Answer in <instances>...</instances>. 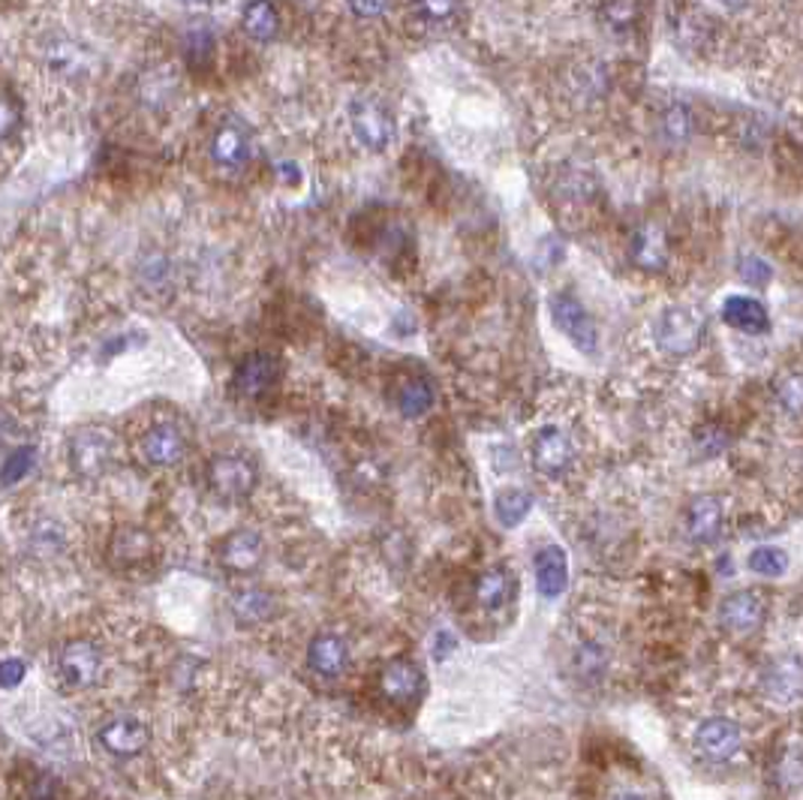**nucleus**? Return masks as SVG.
Segmentation results:
<instances>
[{
    "label": "nucleus",
    "mask_w": 803,
    "mask_h": 800,
    "mask_svg": "<svg viewBox=\"0 0 803 800\" xmlns=\"http://www.w3.org/2000/svg\"><path fill=\"white\" fill-rule=\"evenodd\" d=\"M114 458H118V439L102 425L78 427L66 446L70 470L85 482H100L102 475L112 473Z\"/></svg>",
    "instance_id": "obj_1"
},
{
    "label": "nucleus",
    "mask_w": 803,
    "mask_h": 800,
    "mask_svg": "<svg viewBox=\"0 0 803 800\" xmlns=\"http://www.w3.org/2000/svg\"><path fill=\"white\" fill-rule=\"evenodd\" d=\"M704 319L702 313L690 304H674L656 316L653 323V340L662 352L671 355H690L702 347Z\"/></svg>",
    "instance_id": "obj_2"
},
{
    "label": "nucleus",
    "mask_w": 803,
    "mask_h": 800,
    "mask_svg": "<svg viewBox=\"0 0 803 800\" xmlns=\"http://www.w3.org/2000/svg\"><path fill=\"white\" fill-rule=\"evenodd\" d=\"M205 482L214 497L227 502H239L251 497L259 485V470L244 454H214L205 466Z\"/></svg>",
    "instance_id": "obj_3"
},
{
    "label": "nucleus",
    "mask_w": 803,
    "mask_h": 800,
    "mask_svg": "<svg viewBox=\"0 0 803 800\" xmlns=\"http://www.w3.org/2000/svg\"><path fill=\"white\" fill-rule=\"evenodd\" d=\"M54 668H58V680L70 692H82V689H90L102 675V651L88 641V638H76V641H66L54 659Z\"/></svg>",
    "instance_id": "obj_4"
},
{
    "label": "nucleus",
    "mask_w": 803,
    "mask_h": 800,
    "mask_svg": "<svg viewBox=\"0 0 803 800\" xmlns=\"http://www.w3.org/2000/svg\"><path fill=\"white\" fill-rule=\"evenodd\" d=\"M187 449V431L178 425V422H172V419L154 422L142 434V439H138V458L148 463V466H157V470H166V466H175V463L184 461Z\"/></svg>",
    "instance_id": "obj_5"
},
{
    "label": "nucleus",
    "mask_w": 803,
    "mask_h": 800,
    "mask_svg": "<svg viewBox=\"0 0 803 800\" xmlns=\"http://www.w3.org/2000/svg\"><path fill=\"white\" fill-rule=\"evenodd\" d=\"M577 458V449L572 437L563 427L545 425L536 431V437L530 443V461L539 470L545 478H563Z\"/></svg>",
    "instance_id": "obj_6"
},
{
    "label": "nucleus",
    "mask_w": 803,
    "mask_h": 800,
    "mask_svg": "<svg viewBox=\"0 0 803 800\" xmlns=\"http://www.w3.org/2000/svg\"><path fill=\"white\" fill-rule=\"evenodd\" d=\"M350 126L355 142L362 148L374 150H386L394 142V121H391L389 109L382 102L370 100V97H358L352 100L350 106Z\"/></svg>",
    "instance_id": "obj_7"
},
{
    "label": "nucleus",
    "mask_w": 803,
    "mask_h": 800,
    "mask_svg": "<svg viewBox=\"0 0 803 800\" xmlns=\"http://www.w3.org/2000/svg\"><path fill=\"white\" fill-rule=\"evenodd\" d=\"M548 311H551L553 326L560 328L565 338L575 343L577 350L587 352V355L599 350V328L593 323L591 313L584 311L581 301L572 299L569 292H557L548 301Z\"/></svg>",
    "instance_id": "obj_8"
},
{
    "label": "nucleus",
    "mask_w": 803,
    "mask_h": 800,
    "mask_svg": "<svg viewBox=\"0 0 803 800\" xmlns=\"http://www.w3.org/2000/svg\"><path fill=\"white\" fill-rule=\"evenodd\" d=\"M280 376H283V364L275 352H251L247 359H241L232 374V391L239 398L259 400L280 386Z\"/></svg>",
    "instance_id": "obj_9"
},
{
    "label": "nucleus",
    "mask_w": 803,
    "mask_h": 800,
    "mask_svg": "<svg viewBox=\"0 0 803 800\" xmlns=\"http://www.w3.org/2000/svg\"><path fill=\"white\" fill-rule=\"evenodd\" d=\"M692 743H695V752L704 755L707 762H731L743 750V728L734 719L714 716L695 728Z\"/></svg>",
    "instance_id": "obj_10"
},
{
    "label": "nucleus",
    "mask_w": 803,
    "mask_h": 800,
    "mask_svg": "<svg viewBox=\"0 0 803 800\" xmlns=\"http://www.w3.org/2000/svg\"><path fill=\"white\" fill-rule=\"evenodd\" d=\"M100 747L114 759H136L151 747V728L136 716H114L97 731Z\"/></svg>",
    "instance_id": "obj_11"
},
{
    "label": "nucleus",
    "mask_w": 803,
    "mask_h": 800,
    "mask_svg": "<svg viewBox=\"0 0 803 800\" xmlns=\"http://www.w3.org/2000/svg\"><path fill=\"white\" fill-rule=\"evenodd\" d=\"M765 599L755 590H734L726 599L719 602V626L728 635H753L758 626L765 623Z\"/></svg>",
    "instance_id": "obj_12"
},
{
    "label": "nucleus",
    "mask_w": 803,
    "mask_h": 800,
    "mask_svg": "<svg viewBox=\"0 0 803 800\" xmlns=\"http://www.w3.org/2000/svg\"><path fill=\"white\" fill-rule=\"evenodd\" d=\"M762 692L779 707H791L803 699V663L798 656H777L762 671Z\"/></svg>",
    "instance_id": "obj_13"
},
{
    "label": "nucleus",
    "mask_w": 803,
    "mask_h": 800,
    "mask_svg": "<svg viewBox=\"0 0 803 800\" xmlns=\"http://www.w3.org/2000/svg\"><path fill=\"white\" fill-rule=\"evenodd\" d=\"M263 557L265 545L256 530H232L217 548V560L232 575H253L263 566Z\"/></svg>",
    "instance_id": "obj_14"
},
{
    "label": "nucleus",
    "mask_w": 803,
    "mask_h": 800,
    "mask_svg": "<svg viewBox=\"0 0 803 800\" xmlns=\"http://www.w3.org/2000/svg\"><path fill=\"white\" fill-rule=\"evenodd\" d=\"M422 687H425V675H422V668L410 659H391L386 668H382V675H379V689H382V695L391 701V704H413L418 701L422 695Z\"/></svg>",
    "instance_id": "obj_15"
},
{
    "label": "nucleus",
    "mask_w": 803,
    "mask_h": 800,
    "mask_svg": "<svg viewBox=\"0 0 803 800\" xmlns=\"http://www.w3.org/2000/svg\"><path fill=\"white\" fill-rule=\"evenodd\" d=\"M307 665L326 680H338L350 668V644L334 632H319L307 644Z\"/></svg>",
    "instance_id": "obj_16"
},
{
    "label": "nucleus",
    "mask_w": 803,
    "mask_h": 800,
    "mask_svg": "<svg viewBox=\"0 0 803 800\" xmlns=\"http://www.w3.org/2000/svg\"><path fill=\"white\" fill-rule=\"evenodd\" d=\"M253 157V138L251 133L239 124H223L211 138V160L220 169L239 172L251 163Z\"/></svg>",
    "instance_id": "obj_17"
},
{
    "label": "nucleus",
    "mask_w": 803,
    "mask_h": 800,
    "mask_svg": "<svg viewBox=\"0 0 803 800\" xmlns=\"http://www.w3.org/2000/svg\"><path fill=\"white\" fill-rule=\"evenodd\" d=\"M536 590L545 599H560L569 584V557L560 545H545L533 560Z\"/></svg>",
    "instance_id": "obj_18"
},
{
    "label": "nucleus",
    "mask_w": 803,
    "mask_h": 800,
    "mask_svg": "<svg viewBox=\"0 0 803 800\" xmlns=\"http://www.w3.org/2000/svg\"><path fill=\"white\" fill-rule=\"evenodd\" d=\"M109 560L121 569H138L154 560V538L138 526H121L109 538Z\"/></svg>",
    "instance_id": "obj_19"
},
{
    "label": "nucleus",
    "mask_w": 803,
    "mask_h": 800,
    "mask_svg": "<svg viewBox=\"0 0 803 800\" xmlns=\"http://www.w3.org/2000/svg\"><path fill=\"white\" fill-rule=\"evenodd\" d=\"M277 608H280V602H277L271 590L265 587H244L239 593H232V599H229V611H232L239 626L268 623L277 614Z\"/></svg>",
    "instance_id": "obj_20"
},
{
    "label": "nucleus",
    "mask_w": 803,
    "mask_h": 800,
    "mask_svg": "<svg viewBox=\"0 0 803 800\" xmlns=\"http://www.w3.org/2000/svg\"><path fill=\"white\" fill-rule=\"evenodd\" d=\"M722 323L731 328H738L743 335H765L770 328V313L758 299L750 295H728L722 301Z\"/></svg>",
    "instance_id": "obj_21"
},
{
    "label": "nucleus",
    "mask_w": 803,
    "mask_h": 800,
    "mask_svg": "<svg viewBox=\"0 0 803 800\" xmlns=\"http://www.w3.org/2000/svg\"><path fill=\"white\" fill-rule=\"evenodd\" d=\"M726 524V512H722V502L716 497H698L690 502L686 509V530L695 542H714L722 533Z\"/></svg>",
    "instance_id": "obj_22"
},
{
    "label": "nucleus",
    "mask_w": 803,
    "mask_h": 800,
    "mask_svg": "<svg viewBox=\"0 0 803 800\" xmlns=\"http://www.w3.org/2000/svg\"><path fill=\"white\" fill-rule=\"evenodd\" d=\"M632 263L644 268V271H659L666 268L668 251L666 235L656 226H644L638 235L632 238Z\"/></svg>",
    "instance_id": "obj_23"
},
{
    "label": "nucleus",
    "mask_w": 803,
    "mask_h": 800,
    "mask_svg": "<svg viewBox=\"0 0 803 800\" xmlns=\"http://www.w3.org/2000/svg\"><path fill=\"white\" fill-rule=\"evenodd\" d=\"M241 25L247 31V37H253L256 43H268V39L277 37L280 15H277L271 0H247V7L241 13Z\"/></svg>",
    "instance_id": "obj_24"
},
{
    "label": "nucleus",
    "mask_w": 803,
    "mask_h": 800,
    "mask_svg": "<svg viewBox=\"0 0 803 800\" xmlns=\"http://www.w3.org/2000/svg\"><path fill=\"white\" fill-rule=\"evenodd\" d=\"M512 590H515V581H512L509 572L490 569L476 581V599L485 611H500L512 599Z\"/></svg>",
    "instance_id": "obj_25"
},
{
    "label": "nucleus",
    "mask_w": 803,
    "mask_h": 800,
    "mask_svg": "<svg viewBox=\"0 0 803 800\" xmlns=\"http://www.w3.org/2000/svg\"><path fill=\"white\" fill-rule=\"evenodd\" d=\"M530 509H533V494L527 488H500L494 497V514L502 526H518L527 521Z\"/></svg>",
    "instance_id": "obj_26"
},
{
    "label": "nucleus",
    "mask_w": 803,
    "mask_h": 800,
    "mask_svg": "<svg viewBox=\"0 0 803 800\" xmlns=\"http://www.w3.org/2000/svg\"><path fill=\"white\" fill-rule=\"evenodd\" d=\"M434 400H437L434 386L418 376V379H410V383L401 388V395H398V410H401L406 419H422V415L434 407Z\"/></svg>",
    "instance_id": "obj_27"
},
{
    "label": "nucleus",
    "mask_w": 803,
    "mask_h": 800,
    "mask_svg": "<svg viewBox=\"0 0 803 800\" xmlns=\"http://www.w3.org/2000/svg\"><path fill=\"white\" fill-rule=\"evenodd\" d=\"M750 572L753 575H762V578H779L789 572V554L777 545H762V548H755L750 554Z\"/></svg>",
    "instance_id": "obj_28"
},
{
    "label": "nucleus",
    "mask_w": 803,
    "mask_h": 800,
    "mask_svg": "<svg viewBox=\"0 0 803 800\" xmlns=\"http://www.w3.org/2000/svg\"><path fill=\"white\" fill-rule=\"evenodd\" d=\"M779 407L791 415L803 413V374H791L777 383Z\"/></svg>",
    "instance_id": "obj_29"
},
{
    "label": "nucleus",
    "mask_w": 803,
    "mask_h": 800,
    "mask_svg": "<svg viewBox=\"0 0 803 800\" xmlns=\"http://www.w3.org/2000/svg\"><path fill=\"white\" fill-rule=\"evenodd\" d=\"M575 665H577V675L584 677V680H596V677L605 675L608 659H605L603 647H596V644H584V647L577 651Z\"/></svg>",
    "instance_id": "obj_30"
},
{
    "label": "nucleus",
    "mask_w": 803,
    "mask_h": 800,
    "mask_svg": "<svg viewBox=\"0 0 803 800\" xmlns=\"http://www.w3.org/2000/svg\"><path fill=\"white\" fill-rule=\"evenodd\" d=\"M34 463H37V451L34 449H19L15 454L7 458V466L0 470V478L7 482V485H13L19 478H25L31 470H34Z\"/></svg>",
    "instance_id": "obj_31"
},
{
    "label": "nucleus",
    "mask_w": 803,
    "mask_h": 800,
    "mask_svg": "<svg viewBox=\"0 0 803 800\" xmlns=\"http://www.w3.org/2000/svg\"><path fill=\"white\" fill-rule=\"evenodd\" d=\"M738 271L746 283H753V287H767L770 283V277H774V268L762 259V256H741V263H738Z\"/></svg>",
    "instance_id": "obj_32"
},
{
    "label": "nucleus",
    "mask_w": 803,
    "mask_h": 800,
    "mask_svg": "<svg viewBox=\"0 0 803 800\" xmlns=\"http://www.w3.org/2000/svg\"><path fill=\"white\" fill-rule=\"evenodd\" d=\"M695 446L702 451V458H716L728 449V434L719 427H704L702 434L695 437Z\"/></svg>",
    "instance_id": "obj_33"
},
{
    "label": "nucleus",
    "mask_w": 803,
    "mask_h": 800,
    "mask_svg": "<svg viewBox=\"0 0 803 800\" xmlns=\"http://www.w3.org/2000/svg\"><path fill=\"white\" fill-rule=\"evenodd\" d=\"M22 124V112L10 97L0 94V142H7L10 136H15V130Z\"/></svg>",
    "instance_id": "obj_34"
},
{
    "label": "nucleus",
    "mask_w": 803,
    "mask_h": 800,
    "mask_svg": "<svg viewBox=\"0 0 803 800\" xmlns=\"http://www.w3.org/2000/svg\"><path fill=\"white\" fill-rule=\"evenodd\" d=\"M690 126H692L690 112H686L683 106H674V109L666 114V130L671 138H678V142L680 138H686L690 136Z\"/></svg>",
    "instance_id": "obj_35"
},
{
    "label": "nucleus",
    "mask_w": 803,
    "mask_h": 800,
    "mask_svg": "<svg viewBox=\"0 0 803 800\" xmlns=\"http://www.w3.org/2000/svg\"><path fill=\"white\" fill-rule=\"evenodd\" d=\"M458 0H418V10L427 22H446L454 13Z\"/></svg>",
    "instance_id": "obj_36"
},
{
    "label": "nucleus",
    "mask_w": 803,
    "mask_h": 800,
    "mask_svg": "<svg viewBox=\"0 0 803 800\" xmlns=\"http://www.w3.org/2000/svg\"><path fill=\"white\" fill-rule=\"evenodd\" d=\"M27 675V665L22 659H0V687L13 689L19 687Z\"/></svg>",
    "instance_id": "obj_37"
},
{
    "label": "nucleus",
    "mask_w": 803,
    "mask_h": 800,
    "mask_svg": "<svg viewBox=\"0 0 803 800\" xmlns=\"http://www.w3.org/2000/svg\"><path fill=\"white\" fill-rule=\"evenodd\" d=\"M346 3L358 19H377L389 10V0H346Z\"/></svg>",
    "instance_id": "obj_38"
},
{
    "label": "nucleus",
    "mask_w": 803,
    "mask_h": 800,
    "mask_svg": "<svg viewBox=\"0 0 803 800\" xmlns=\"http://www.w3.org/2000/svg\"><path fill=\"white\" fill-rule=\"evenodd\" d=\"M563 259V251H560V241L557 238H545V244H542V253L536 256V265L539 268H551Z\"/></svg>",
    "instance_id": "obj_39"
},
{
    "label": "nucleus",
    "mask_w": 803,
    "mask_h": 800,
    "mask_svg": "<svg viewBox=\"0 0 803 800\" xmlns=\"http://www.w3.org/2000/svg\"><path fill=\"white\" fill-rule=\"evenodd\" d=\"M452 651H454L452 632H440L437 641H434V656H437V659H446V656H449Z\"/></svg>",
    "instance_id": "obj_40"
},
{
    "label": "nucleus",
    "mask_w": 803,
    "mask_h": 800,
    "mask_svg": "<svg viewBox=\"0 0 803 800\" xmlns=\"http://www.w3.org/2000/svg\"><path fill=\"white\" fill-rule=\"evenodd\" d=\"M10 437H13V425H10V419L0 415V446H3Z\"/></svg>",
    "instance_id": "obj_41"
},
{
    "label": "nucleus",
    "mask_w": 803,
    "mask_h": 800,
    "mask_svg": "<svg viewBox=\"0 0 803 800\" xmlns=\"http://www.w3.org/2000/svg\"><path fill=\"white\" fill-rule=\"evenodd\" d=\"M726 7H731V10H741V7H746L750 0H722Z\"/></svg>",
    "instance_id": "obj_42"
}]
</instances>
